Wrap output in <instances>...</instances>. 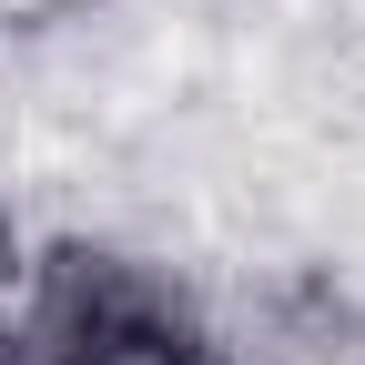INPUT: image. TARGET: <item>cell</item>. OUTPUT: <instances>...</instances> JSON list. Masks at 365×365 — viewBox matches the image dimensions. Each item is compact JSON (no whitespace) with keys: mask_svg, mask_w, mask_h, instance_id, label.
Masks as SVG:
<instances>
[{"mask_svg":"<svg viewBox=\"0 0 365 365\" xmlns=\"http://www.w3.org/2000/svg\"><path fill=\"white\" fill-rule=\"evenodd\" d=\"M21 284V234H11V213H0V294Z\"/></svg>","mask_w":365,"mask_h":365,"instance_id":"obj_1","label":"cell"}]
</instances>
